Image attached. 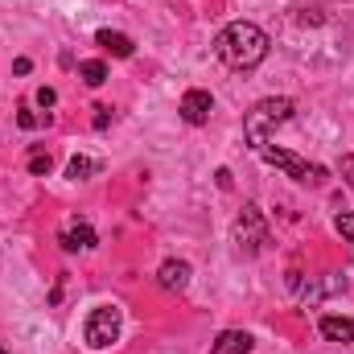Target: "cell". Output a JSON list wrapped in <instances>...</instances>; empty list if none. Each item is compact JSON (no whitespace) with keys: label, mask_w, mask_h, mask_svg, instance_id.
<instances>
[{"label":"cell","mask_w":354,"mask_h":354,"mask_svg":"<svg viewBox=\"0 0 354 354\" xmlns=\"http://www.w3.org/2000/svg\"><path fill=\"white\" fill-rule=\"evenodd\" d=\"M120 322H124V313H120L115 305H99V309H91L87 330H83V338H87L91 351H107V346L120 338Z\"/></svg>","instance_id":"3957f363"},{"label":"cell","mask_w":354,"mask_h":354,"mask_svg":"<svg viewBox=\"0 0 354 354\" xmlns=\"http://www.w3.org/2000/svg\"><path fill=\"white\" fill-rule=\"evenodd\" d=\"M248 351H252V334H243V330H223L210 342V354H248Z\"/></svg>","instance_id":"9c48e42d"},{"label":"cell","mask_w":354,"mask_h":354,"mask_svg":"<svg viewBox=\"0 0 354 354\" xmlns=\"http://www.w3.org/2000/svg\"><path fill=\"white\" fill-rule=\"evenodd\" d=\"M288 120H292V99H284V95L260 99V103L243 115V136H248V145L260 153V149H268L272 132H276L280 124H288Z\"/></svg>","instance_id":"7a4b0ae2"},{"label":"cell","mask_w":354,"mask_h":354,"mask_svg":"<svg viewBox=\"0 0 354 354\" xmlns=\"http://www.w3.org/2000/svg\"><path fill=\"white\" fill-rule=\"evenodd\" d=\"M338 169H342V177H346V185L354 189V157H342V165H338Z\"/></svg>","instance_id":"ffe728a7"},{"label":"cell","mask_w":354,"mask_h":354,"mask_svg":"<svg viewBox=\"0 0 354 354\" xmlns=\"http://www.w3.org/2000/svg\"><path fill=\"white\" fill-rule=\"evenodd\" d=\"M214 54L223 66L231 71H252L268 58V33L252 21H231L218 37H214Z\"/></svg>","instance_id":"6da1fadb"},{"label":"cell","mask_w":354,"mask_h":354,"mask_svg":"<svg viewBox=\"0 0 354 354\" xmlns=\"http://www.w3.org/2000/svg\"><path fill=\"white\" fill-rule=\"evenodd\" d=\"M17 124H21V128H37L41 120H37V115H33L29 107H21V111H17Z\"/></svg>","instance_id":"ac0fdd59"},{"label":"cell","mask_w":354,"mask_h":354,"mask_svg":"<svg viewBox=\"0 0 354 354\" xmlns=\"http://www.w3.org/2000/svg\"><path fill=\"white\" fill-rule=\"evenodd\" d=\"M91 174H99V161H91V157H71V165H66V177H71V181H87Z\"/></svg>","instance_id":"5bb4252c"},{"label":"cell","mask_w":354,"mask_h":354,"mask_svg":"<svg viewBox=\"0 0 354 354\" xmlns=\"http://www.w3.org/2000/svg\"><path fill=\"white\" fill-rule=\"evenodd\" d=\"M50 169H54V161H50V153H41V149H33V153H29V174H33V177H46Z\"/></svg>","instance_id":"9a60e30c"},{"label":"cell","mask_w":354,"mask_h":354,"mask_svg":"<svg viewBox=\"0 0 354 354\" xmlns=\"http://www.w3.org/2000/svg\"><path fill=\"white\" fill-rule=\"evenodd\" d=\"M210 111H214L210 91H185V95H181V120H185V124L202 128V124H210Z\"/></svg>","instance_id":"8992f818"},{"label":"cell","mask_w":354,"mask_h":354,"mask_svg":"<svg viewBox=\"0 0 354 354\" xmlns=\"http://www.w3.org/2000/svg\"><path fill=\"white\" fill-rule=\"evenodd\" d=\"M33 99H37V107H54V103H58L54 87H37V95H33Z\"/></svg>","instance_id":"e0dca14e"},{"label":"cell","mask_w":354,"mask_h":354,"mask_svg":"<svg viewBox=\"0 0 354 354\" xmlns=\"http://www.w3.org/2000/svg\"><path fill=\"white\" fill-rule=\"evenodd\" d=\"M260 157H264L268 165L284 169V174L292 177V181H301V185H322V181L330 177L322 165H309V161H301V157L288 153V149H260Z\"/></svg>","instance_id":"277c9868"},{"label":"cell","mask_w":354,"mask_h":354,"mask_svg":"<svg viewBox=\"0 0 354 354\" xmlns=\"http://www.w3.org/2000/svg\"><path fill=\"white\" fill-rule=\"evenodd\" d=\"M107 124H111V107H103V103H99V107H95V128L103 132Z\"/></svg>","instance_id":"d6986e66"},{"label":"cell","mask_w":354,"mask_h":354,"mask_svg":"<svg viewBox=\"0 0 354 354\" xmlns=\"http://www.w3.org/2000/svg\"><path fill=\"white\" fill-rule=\"evenodd\" d=\"M264 243H268V223L260 214V206H243V214L235 218V248L243 256H256Z\"/></svg>","instance_id":"5b68a950"},{"label":"cell","mask_w":354,"mask_h":354,"mask_svg":"<svg viewBox=\"0 0 354 354\" xmlns=\"http://www.w3.org/2000/svg\"><path fill=\"white\" fill-rule=\"evenodd\" d=\"M79 79H83L87 87H103V83H107V66H103L99 58H91V62H79Z\"/></svg>","instance_id":"4fadbf2b"},{"label":"cell","mask_w":354,"mask_h":354,"mask_svg":"<svg viewBox=\"0 0 354 354\" xmlns=\"http://www.w3.org/2000/svg\"><path fill=\"white\" fill-rule=\"evenodd\" d=\"M334 227H338V235H342L346 243H354V210H351V214H338V223H334Z\"/></svg>","instance_id":"2e32d148"},{"label":"cell","mask_w":354,"mask_h":354,"mask_svg":"<svg viewBox=\"0 0 354 354\" xmlns=\"http://www.w3.org/2000/svg\"><path fill=\"white\" fill-rule=\"evenodd\" d=\"M338 288H346V280H342V276H322V280L305 284V305H313V301H322L326 292H338Z\"/></svg>","instance_id":"7c38bea8"},{"label":"cell","mask_w":354,"mask_h":354,"mask_svg":"<svg viewBox=\"0 0 354 354\" xmlns=\"http://www.w3.org/2000/svg\"><path fill=\"white\" fill-rule=\"evenodd\" d=\"M95 41H99L107 54H115V58H132V50H136V46H132V37H128V33H115V29H99V33H95Z\"/></svg>","instance_id":"8fae6325"},{"label":"cell","mask_w":354,"mask_h":354,"mask_svg":"<svg viewBox=\"0 0 354 354\" xmlns=\"http://www.w3.org/2000/svg\"><path fill=\"white\" fill-rule=\"evenodd\" d=\"M157 280H161V288L181 292V288H189V264L185 260H165L161 272H157Z\"/></svg>","instance_id":"ba28073f"},{"label":"cell","mask_w":354,"mask_h":354,"mask_svg":"<svg viewBox=\"0 0 354 354\" xmlns=\"http://www.w3.org/2000/svg\"><path fill=\"white\" fill-rule=\"evenodd\" d=\"M66 252H91L95 243H99V235H95V227L83 223V218H71L66 227H62V239H58Z\"/></svg>","instance_id":"52a82bcc"},{"label":"cell","mask_w":354,"mask_h":354,"mask_svg":"<svg viewBox=\"0 0 354 354\" xmlns=\"http://www.w3.org/2000/svg\"><path fill=\"white\" fill-rule=\"evenodd\" d=\"M317 330H322L326 342H354V322L351 317H334V313H326V317L317 322Z\"/></svg>","instance_id":"30bf717a"},{"label":"cell","mask_w":354,"mask_h":354,"mask_svg":"<svg viewBox=\"0 0 354 354\" xmlns=\"http://www.w3.org/2000/svg\"><path fill=\"white\" fill-rule=\"evenodd\" d=\"M29 66H33L29 58H17V62H12V71H17V75H29Z\"/></svg>","instance_id":"44dd1931"}]
</instances>
